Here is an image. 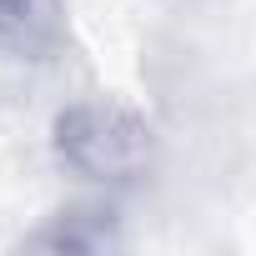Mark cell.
Instances as JSON below:
<instances>
[{
    "label": "cell",
    "instance_id": "cell-1",
    "mask_svg": "<svg viewBox=\"0 0 256 256\" xmlns=\"http://www.w3.org/2000/svg\"><path fill=\"white\" fill-rule=\"evenodd\" d=\"M156 126L106 96H80L50 120V156L66 176L96 191H131L156 171Z\"/></svg>",
    "mask_w": 256,
    "mask_h": 256
},
{
    "label": "cell",
    "instance_id": "cell-2",
    "mask_svg": "<svg viewBox=\"0 0 256 256\" xmlns=\"http://www.w3.org/2000/svg\"><path fill=\"white\" fill-rule=\"evenodd\" d=\"M70 50V0H0V56L50 66Z\"/></svg>",
    "mask_w": 256,
    "mask_h": 256
}]
</instances>
